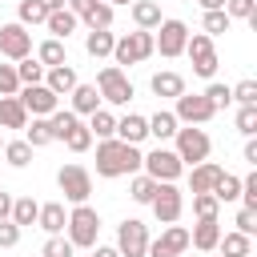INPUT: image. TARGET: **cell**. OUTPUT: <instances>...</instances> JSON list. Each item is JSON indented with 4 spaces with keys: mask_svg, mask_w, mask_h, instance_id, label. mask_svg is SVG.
<instances>
[{
    "mask_svg": "<svg viewBox=\"0 0 257 257\" xmlns=\"http://www.w3.org/2000/svg\"><path fill=\"white\" fill-rule=\"evenodd\" d=\"M141 161H145V153L116 137L96 145V177H133V173H141Z\"/></svg>",
    "mask_w": 257,
    "mask_h": 257,
    "instance_id": "6da1fadb",
    "label": "cell"
},
{
    "mask_svg": "<svg viewBox=\"0 0 257 257\" xmlns=\"http://www.w3.org/2000/svg\"><path fill=\"white\" fill-rule=\"evenodd\" d=\"M64 237L76 245V249H92L96 237H100V213L84 201V205H72L68 221H64Z\"/></svg>",
    "mask_w": 257,
    "mask_h": 257,
    "instance_id": "7a4b0ae2",
    "label": "cell"
},
{
    "mask_svg": "<svg viewBox=\"0 0 257 257\" xmlns=\"http://www.w3.org/2000/svg\"><path fill=\"white\" fill-rule=\"evenodd\" d=\"M153 52H157V48H153V32L137 28V32L116 36V44H112V64H116V68H124V64H141V60H149Z\"/></svg>",
    "mask_w": 257,
    "mask_h": 257,
    "instance_id": "3957f363",
    "label": "cell"
},
{
    "mask_svg": "<svg viewBox=\"0 0 257 257\" xmlns=\"http://www.w3.org/2000/svg\"><path fill=\"white\" fill-rule=\"evenodd\" d=\"M173 141H177V157H181V165H197V161H209V153H213V141H209V133L201 128V124H185V128H177L173 133Z\"/></svg>",
    "mask_w": 257,
    "mask_h": 257,
    "instance_id": "277c9868",
    "label": "cell"
},
{
    "mask_svg": "<svg viewBox=\"0 0 257 257\" xmlns=\"http://www.w3.org/2000/svg\"><path fill=\"white\" fill-rule=\"evenodd\" d=\"M185 56L193 60V72L197 76H205V80H213L217 76V48H213V36H205V32H189V40H185Z\"/></svg>",
    "mask_w": 257,
    "mask_h": 257,
    "instance_id": "5b68a950",
    "label": "cell"
},
{
    "mask_svg": "<svg viewBox=\"0 0 257 257\" xmlns=\"http://www.w3.org/2000/svg\"><path fill=\"white\" fill-rule=\"evenodd\" d=\"M96 92H100L104 104H128V100H133V80L124 76V68L104 64V68L96 72Z\"/></svg>",
    "mask_w": 257,
    "mask_h": 257,
    "instance_id": "8992f818",
    "label": "cell"
},
{
    "mask_svg": "<svg viewBox=\"0 0 257 257\" xmlns=\"http://www.w3.org/2000/svg\"><path fill=\"white\" fill-rule=\"evenodd\" d=\"M56 185H60L64 201H72V205H84V201L92 197V173H88L84 165H60Z\"/></svg>",
    "mask_w": 257,
    "mask_h": 257,
    "instance_id": "52a82bcc",
    "label": "cell"
},
{
    "mask_svg": "<svg viewBox=\"0 0 257 257\" xmlns=\"http://www.w3.org/2000/svg\"><path fill=\"white\" fill-rule=\"evenodd\" d=\"M149 209H153V217H157L161 225L181 221V213H185V193L177 189V181H161V185H157V197L149 201Z\"/></svg>",
    "mask_w": 257,
    "mask_h": 257,
    "instance_id": "ba28073f",
    "label": "cell"
},
{
    "mask_svg": "<svg viewBox=\"0 0 257 257\" xmlns=\"http://www.w3.org/2000/svg\"><path fill=\"white\" fill-rule=\"evenodd\" d=\"M149 225L141 217H124L120 229H116V253L120 257H145L149 253Z\"/></svg>",
    "mask_w": 257,
    "mask_h": 257,
    "instance_id": "9c48e42d",
    "label": "cell"
},
{
    "mask_svg": "<svg viewBox=\"0 0 257 257\" xmlns=\"http://www.w3.org/2000/svg\"><path fill=\"white\" fill-rule=\"evenodd\" d=\"M185 40H189V24H185V20H161V24L153 28V48H157L165 60L181 56V52H185Z\"/></svg>",
    "mask_w": 257,
    "mask_h": 257,
    "instance_id": "30bf717a",
    "label": "cell"
},
{
    "mask_svg": "<svg viewBox=\"0 0 257 257\" xmlns=\"http://www.w3.org/2000/svg\"><path fill=\"white\" fill-rule=\"evenodd\" d=\"M141 169L153 177V181H177L181 173H185V165H181V157L173 153V149H165V145H157L153 153H145V161H141Z\"/></svg>",
    "mask_w": 257,
    "mask_h": 257,
    "instance_id": "8fae6325",
    "label": "cell"
},
{
    "mask_svg": "<svg viewBox=\"0 0 257 257\" xmlns=\"http://www.w3.org/2000/svg\"><path fill=\"white\" fill-rule=\"evenodd\" d=\"M20 104H24V112L28 116H48V112H56L60 108V96L40 80V84H20Z\"/></svg>",
    "mask_w": 257,
    "mask_h": 257,
    "instance_id": "7c38bea8",
    "label": "cell"
},
{
    "mask_svg": "<svg viewBox=\"0 0 257 257\" xmlns=\"http://www.w3.org/2000/svg\"><path fill=\"white\" fill-rule=\"evenodd\" d=\"M173 116H177L181 124H209V120L217 116V108L205 100V92H181Z\"/></svg>",
    "mask_w": 257,
    "mask_h": 257,
    "instance_id": "4fadbf2b",
    "label": "cell"
},
{
    "mask_svg": "<svg viewBox=\"0 0 257 257\" xmlns=\"http://www.w3.org/2000/svg\"><path fill=\"white\" fill-rule=\"evenodd\" d=\"M0 56H8V60H24V56H32V32H28L20 20L0 24Z\"/></svg>",
    "mask_w": 257,
    "mask_h": 257,
    "instance_id": "5bb4252c",
    "label": "cell"
},
{
    "mask_svg": "<svg viewBox=\"0 0 257 257\" xmlns=\"http://www.w3.org/2000/svg\"><path fill=\"white\" fill-rule=\"evenodd\" d=\"M185 249H189V229L173 221L157 241H149V253H145V257H181Z\"/></svg>",
    "mask_w": 257,
    "mask_h": 257,
    "instance_id": "9a60e30c",
    "label": "cell"
},
{
    "mask_svg": "<svg viewBox=\"0 0 257 257\" xmlns=\"http://www.w3.org/2000/svg\"><path fill=\"white\" fill-rule=\"evenodd\" d=\"M44 28H48L56 40H68V36L80 28V20H76V12H72L68 4H60V8H52V12L44 16Z\"/></svg>",
    "mask_w": 257,
    "mask_h": 257,
    "instance_id": "2e32d148",
    "label": "cell"
},
{
    "mask_svg": "<svg viewBox=\"0 0 257 257\" xmlns=\"http://www.w3.org/2000/svg\"><path fill=\"white\" fill-rule=\"evenodd\" d=\"M217 241H221V221H217V217H213V221H197L193 233H189V245L201 249V253H213Z\"/></svg>",
    "mask_w": 257,
    "mask_h": 257,
    "instance_id": "e0dca14e",
    "label": "cell"
},
{
    "mask_svg": "<svg viewBox=\"0 0 257 257\" xmlns=\"http://www.w3.org/2000/svg\"><path fill=\"white\" fill-rule=\"evenodd\" d=\"M68 100H72L68 108H72L76 116H88V112L100 108V92H96V84H80V80H76V88L68 92Z\"/></svg>",
    "mask_w": 257,
    "mask_h": 257,
    "instance_id": "ac0fdd59",
    "label": "cell"
},
{
    "mask_svg": "<svg viewBox=\"0 0 257 257\" xmlns=\"http://www.w3.org/2000/svg\"><path fill=\"white\" fill-rule=\"evenodd\" d=\"M145 137H149V120H145L141 112H128V116L116 120V141H124V145H141Z\"/></svg>",
    "mask_w": 257,
    "mask_h": 257,
    "instance_id": "d6986e66",
    "label": "cell"
},
{
    "mask_svg": "<svg viewBox=\"0 0 257 257\" xmlns=\"http://www.w3.org/2000/svg\"><path fill=\"white\" fill-rule=\"evenodd\" d=\"M221 173H225L221 165H213V161H197L193 173H189V189H193V193H213V185H217Z\"/></svg>",
    "mask_w": 257,
    "mask_h": 257,
    "instance_id": "ffe728a7",
    "label": "cell"
},
{
    "mask_svg": "<svg viewBox=\"0 0 257 257\" xmlns=\"http://www.w3.org/2000/svg\"><path fill=\"white\" fill-rule=\"evenodd\" d=\"M128 12H133V24H137V28H145V32H153V28L165 20L157 0H133V4H128Z\"/></svg>",
    "mask_w": 257,
    "mask_h": 257,
    "instance_id": "44dd1931",
    "label": "cell"
},
{
    "mask_svg": "<svg viewBox=\"0 0 257 257\" xmlns=\"http://www.w3.org/2000/svg\"><path fill=\"white\" fill-rule=\"evenodd\" d=\"M44 84L56 92V96H68L76 88V68L72 64H56V68H44Z\"/></svg>",
    "mask_w": 257,
    "mask_h": 257,
    "instance_id": "7402d4cb",
    "label": "cell"
},
{
    "mask_svg": "<svg viewBox=\"0 0 257 257\" xmlns=\"http://www.w3.org/2000/svg\"><path fill=\"white\" fill-rule=\"evenodd\" d=\"M112 44H116V36H112L108 28H88V36H84V52H88L92 60L112 56Z\"/></svg>",
    "mask_w": 257,
    "mask_h": 257,
    "instance_id": "603a6c76",
    "label": "cell"
},
{
    "mask_svg": "<svg viewBox=\"0 0 257 257\" xmlns=\"http://www.w3.org/2000/svg\"><path fill=\"white\" fill-rule=\"evenodd\" d=\"M149 88L157 92V96H169V100H177L181 92H185V76L181 72H153V80H149Z\"/></svg>",
    "mask_w": 257,
    "mask_h": 257,
    "instance_id": "cb8c5ba5",
    "label": "cell"
},
{
    "mask_svg": "<svg viewBox=\"0 0 257 257\" xmlns=\"http://www.w3.org/2000/svg\"><path fill=\"white\" fill-rule=\"evenodd\" d=\"M149 120V137H157V141H169L177 128H181V120L173 116V108H157L153 116H145Z\"/></svg>",
    "mask_w": 257,
    "mask_h": 257,
    "instance_id": "d4e9b609",
    "label": "cell"
},
{
    "mask_svg": "<svg viewBox=\"0 0 257 257\" xmlns=\"http://www.w3.org/2000/svg\"><path fill=\"white\" fill-rule=\"evenodd\" d=\"M64 221H68V213H64V205H60V201L40 205V213H36V225H40L44 233H64Z\"/></svg>",
    "mask_w": 257,
    "mask_h": 257,
    "instance_id": "484cf974",
    "label": "cell"
},
{
    "mask_svg": "<svg viewBox=\"0 0 257 257\" xmlns=\"http://www.w3.org/2000/svg\"><path fill=\"white\" fill-rule=\"evenodd\" d=\"M28 112L20 104V96H0V128H24Z\"/></svg>",
    "mask_w": 257,
    "mask_h": 257,
    "instance_id": "4316f807",
    "label": "cell"
},
{
    "mask_svg": "<svg viewBox=\"0 0 257 257\" xmlns=\"http://www.w3.org/2000/svg\"><path fill=\"white\" fill-rule=\"evenodd\" d=\"M36 60H40L44 68H56V64H68V48H64V40H56V36H48V40H40V48H36Z\"/></svg>",
    "mask_w": 257,
    "mask_h": 257,
    "instance_id": "83f0119b",
    "label": "cell"
},
{
    "mask_svg": "<svg viewBox=\"0 0 257 257\" xmlns=\"http://www.w3.org/2000/svg\"><path fill=\"white\" fill-rule=\"evenodd\" d=\"M88 133H92V141H108V137H116V116L100 104L96 112H88Z\"/></svg>",
    "mask_w": 257,
    "mask_h": 257,
    "instance_id": "f1b7e54d",
    "label": "cell"
},
{
    "mask_svg": "<svg viewBox=\"0 0 257 257\" xmlns=\"http://www.w3.org/2000/svg\"><path fill=\"white\" fill-rule=\"evenodd\" d=\"M217 249L225 253V257H249L253 253V237H245V233H221V241H217Z\"/></svg>",
    "mask_w": 257,
    "mask_h": 257,
    "instance_id": "f546056e",
    "label": "cell"
},
{
    "mask_svg": "<svg viewBox=\"0 0 257 257\" xmlns=\"http://www.w3.org/2000/svg\"><path fill=\"white\" fill-rule=\"evenodd\" d=\"M157 185H161V181H153L149 173H133V181H128V197H133L137 205H149V201L157 197Z\"/></svg>",
    "mask_w": 257,
    "mask_h": 257,
    "instance_id": "4dcf8cb0",
    "label": "cell"
},
{
    "mask_svg": "<svg viewBox=\"0 0 257 257\" xmlns=\"http://www.w3.org/2000/svg\"><path fill=\"white\" fill-rule=\"evenodd\" d=\"M48 124H52V141H64V137L80 124V116H76L72 108H56V112H48Z\"/></svg>",
    "mask_w": 257,
    "mask_h": 257,
    "instance_id": "1f68e13d",
    "label": "cell"
},
{
    "mask_svg": "<svg viewBox=\"0 0 257 257\" xmlns=\"http://www.w3.org/2000/svg\"><path fill=\"white\" fill-rule=\"evenodd\" d=\"M36 213H40V205H36L32 197H12V213H8V221H16V225L24 229V225H36Z\"/></svg>",
    "mask_w": 257,
    "mask_h": 257,
    "instance_id": "d6a6232c",
    "label": "cell"
},
{
    "mask_svg": "<svg viewBox=\"0 0 257 257\" xmlns=\"http://www.w3.org/2000/svg\"><path fill=\"white\" fill-rule=\"evenodd\" d=\"M112 16H116V12H112V4L96 0V4L80 16V24H88V28H112Z\"/></svg>",
    "mask_w": 257,
    "mask_h": 257,
    "instance_id": "836d02e7",
    "label": "cell"
},
{
    "mask_svg": "<svg viewBox=\"0 0 257 257\" xmlns=\"http://www.w3.org/2000/svg\"><path fill=\"white\" fill-rule=\"evenodd\" d=\"M28 128V145L32 149H44V145H52V124H48V116H32V124H24Z\"/></svg>",
    "mask_w": 257,
    "mask_h": 257,
    "instance_id": "e575fe53",
    "label": "cell"
},
{
    "mask_svg": "<svg viewBox=\"0 0 257 257\" xmlns=\"http://www.w3.org/2000/svg\"><path fill=\"white\" fill-rule=\"evenodd\" d=\"M12 64H16V76H20V84H40V80H44V64H40L36 56L12 60Z\"/></svg>",
    "mask_w": 257,
    "mask_h": 257,
    "instance_id": "d590c367",
    "label": "cell"
},
{
    "mask_svg": "<svg viewBox=\"0 0 257 257\" xmlns=\"http://www.w3.org/2000/svg\"><path fill=\"white\" fill-rule=\"evenodd\" d=\"M4 161H8L12 169H28V161H32V145H28V141H8V145H4Z\"/></svg>",
    "mask_w": 257,
    "mask_h": 257,
    "instance_id": "8d00e7d4",
    "label": "cell"
},
{
    "mask_svg": "<svg viewBox=\"0 0 257 257\" xmlns=\"http://www.w3.org/2000/svg\"><path fill=\"white\" fill-rule=\"evenodd\" d=\"M217 213H221V201L213 193H193V217L197 221H213Z\"/></svg>",
    "mask_w": 257,
    "mask_h": 257,
    "instance_id": "74e56055",
    "label": "cell"
},
{
    "mask_svg": "<svg viewBox=\"0 0 257 257\" xmlns=\"http://www.w3.org/2000/svg\"><path fill=\"white\" fill-rule=\"evenodd\" d=\"M76 253V245L64 237V233H48V241H44V249H40V257H72Z\"/></svg>",
    "mask_w": 257,
    "mask_h": 257,
    "instance_id": "f35d334b",
    "label": "cell"
},
{
    "mask_svg": "<svg viewBox=\"0 0 257 257\" xmlns=\"http://www.w3.org/2000/svg\"><path fill=\"white\" fill-rule=\"evenodd\" d=\"M229 16H225V8H213V12H205V20H201V28H205V36H221V32H229Z\"/></svg>",
    "mask_w": 257,
    "mask_h": 257,
    "instance_id": "ab89813d",
    "label": "cell"
},
{
    "mask_svg": "<svg viewBox=\"0 0 257 257\" xmlns=\"http://www.w3.org/2000/svg\"><path fill=\"white\" fill-rule=\"evenodd\" d=\"M205 100L221 112V108H229L233 104V92H229V84H221V80H209V88H205Z\"/></svg>",
    "mask_w": 257,
    "mask_h": 257,
    "instance_id": "60d3db41",
    "label": "cell"
},
{
    "mask_svg": "<svg viewBox=\"0 0 257 257\" xmlns=\"http://www.w3.org/2000/svg\"><path fill=\"white\" fill-rule=\"evenodd\" d=\"M64 145H68V153H88V149H92V133H88V124L80 120V124L64 137Z\"/></svg>",
    "mask_w": 257,
    "mask_h": 257,
    "instance_id": "b9f144b4",
    "label": "cell"
},
{
    "mask_svg": "<svg viewBox=\"0 0 257 257\" xmlns=\"http://www.w3.org/2000/svg\"><path fill=\"white\" fill-rule=\"evenodd\" d=\"M237 133L241 137H257V104H241L237 108Z\"/></svg>",
    "mask_w": 257,
    "mask_h": 257,
    "instance_id": "7bdbcfd3",
    "label": "cell"
},
{
    "mask_svg": "<svg viewBox=\"0 0 257 257\" xmlns=\"http://www.w3.org/2000/svg\"><path fill=\"white\" fill-rule=\"evenodd\" d=\"M44 16H48V12H44L36 0H20V8H16V20H20L24 28H28V24H44Z\"/></svg>",
    "mask_w": 257,
    "mask_h": 257,
    "instance_id": "ee69618b",
    "label": "cell"
},
{
    "mask_svg": "<svg viewBox=\"0 0 257 257\" xmlns=\"http://www.w3.org/2000/svg\"><path fill=\"white\" fill-rule=\"evenodd\" d=\"M225 16L229 20H249V16H257V0H225Z\"/></svg>",
    "mask_w": 257,
    "mask_h": 257,
    "instance_id": "f6af8a7d",
    "label": "cell"
},
{
    "mask_svg": "<svg viewBox=\"0 0 257 257\" xmlns=\"http://www.w3.org/2000/svg\"><path fill=\"white\" fill-rule=\"evenodd\" d=\"M16 92H20L16 64H0V96H16Z\"/></svg>",
    "mask_w": 257,
    "mask_h": 257,
    "instance_id": "bcb514c9",
    "label": "cell"
},
{
    "mask_svg": "<svg viewBox=\"0 0 257 257\" xmlns=\"http://www.w3.org/2000/svg\"><path fill=\"white\" fill-rule=\"evenodd\" d=\"M233 100L237 104H257V80H241V84H229Z\"/></svg>",
    "mask_w": 257,
    "mask_h": 257,
    "instance_id": "7dc6e473",
    "label": "cell"
},
{
    "mask_svg": "<svg viewBox=\"0 0 257 257\" xmlns=\"http://www.w3.org/2000/svg\"><path fill=\"white\" fill-rule=\"evenodd\" d=\"M237 233H245V237H253L257 233V209H237Z\"/></svg>",
    "mask_w": 257,
    "mask_h": 257,
    "instance_id": "c3c4849f",
    "label": "cell"
},
{
    "mask_svg": "<svg viewBox=\"0 0 257 257\" xmlns=\"http://www.w3.org/2000/svg\"><path fill=\"white\" fill-rule=\"evenodd\" d=\"M20 245V225L16 221H0V249H12Z\"/></svg>",
    "mask_w": 257,
    "mask_h": 257,
    "instance_id": "681fc988",
    "label": "cell"
},
{
    "mask_svg": "<svg viewBox=\"0 0 257 257\" xmlns=\"http://www.w3.org/2000/svg\"><path fill=\"white\" fill-rule=\"evenodd\" d=\"M64 4H68V8L76 12V20H80V16H84V12H88V8L96 4V0H64Z\"/></svg>",
    "mask_w": 257,
    "mask_h": 257,
    "instance_id": "f907efd6",
    "label": "cell"
},
{
    "mask_svg": "<svg viewBox=\"0 0 257 257\" xmlns=\"http://www.w3.org/2000/svg\"><path fill=\"white\" fill-rule=\"evenodd\" d=\"M8 213H12V193H4L0 185V221H8Z\"/></svg>",
    "mask_w": 257,
    "mask_h": 257,
    "instance_id": "816d5d0a",
    "label": "cell"
},
{
    "mask_svg": "<svg viewBox=\"0 0 257 257\" xmlns=\"http://www.w3.org/2000/svg\"><path fill=\"white\" fill-rule=\"evenodd\" d=\"M241 157H245V165H257V141H253V137L245 141V153H241Z\"/></svg>",
    "mask_w": 257,
    "mask_h": 257,
    "instance_id": "f5cc1de1",
    "label": "cell"
},
{
    "mask_svg": "<svg viewBox=\"0 0 257 257\" xmlns=\"http://www.w3.org/2000/svg\"><path fill=\"white\" fill-rule=\"evenodd\" d=\"M92 257H120L116 245H92Z\"/></svg>",
    "mask_w": 257,
    "mask_h": 257,
    "instance_id": "db71d44e",
    "label": "cell"
},
{
    "mask_svg": "<svg viewBox=\"0 0 257 257\" xmlns=\"http://www.w3.org/2000/svg\"><path fill=\"white\" fill-rule=\"evenodd\" d=\"M197 4H201L205 12H213V8H225V0H197Z\"/></svg>",
    "mask_w": 257,
    "mask_h": 257,
    "instance_id": "11a10c76",
    "label": "cell"
},
{
    "mask_svg": "<svg viewBox=\"0 0 257 257\" xmlns=\"http://www.w3.org/2000/svg\"><path fill=\"white\" fill-rule=\"evenodd\" d=\"M36 4H40V8H44V12H52V8H60V4H64V0H36Z\"/></svg>",
    "mask_w": 257,
    "mask_h": 257,
    "instance_id": "9f6ffc18",
    "label": "cell"
},
{
    "mask_svg": "<svg viewBox=\"0 0 257 257\" xmlns=\"http://www.w3.org/2000/svg\"><path fill=\"white\" fill-rule=\"evenodd\" d=\"M104 4H112V8H116V4H133V0H104Z\"/></svg>",
    "mask_w": 257,
    "mask_h": 257,
    "instance_id": "6f0895ef",
    "label": "cell"
},
{
    "mask_svg": "<svg viewBox=\"0 0 257 257\" xmlns=\"http://www.w3.org/2000/svg\"><path fill=\"white\" fill-rule=\"evenodd\" d=\"M36 257H40V253H36Z\"/></svg>",
    "mask_w": 257,
    "mask_h": 257,
    "instance_id": "680465c9",
    "label": "cell"
},
{
    "mask_svg": "<svg viewBox=\"0 0 257 257\" xmlns=\"http://www.w3.org/2000/svg\"><path fill=\"white\" fill-rule=\"evenodd\" d=\"M0 149H4V145H0Z\"/></svg>",
    "mask_w": 257,
    "mask_h": 257,
    "instance_id": "91938a15",
    "label": "cell"
}]
</instances>
